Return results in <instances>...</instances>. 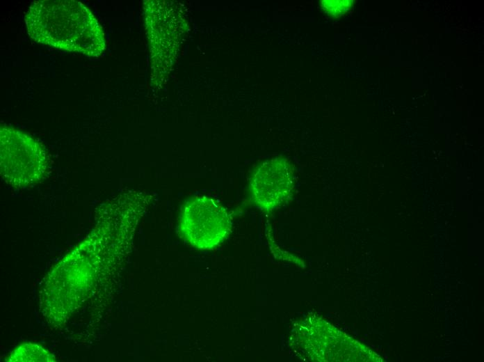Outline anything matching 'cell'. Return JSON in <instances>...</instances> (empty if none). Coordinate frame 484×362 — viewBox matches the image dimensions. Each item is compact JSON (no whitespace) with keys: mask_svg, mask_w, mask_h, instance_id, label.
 Segmentation results:
<instances>
[{"mask_svg":"<svg viewBox=\"0 0 484 362\" xmlns=\"http://www.w3.org/2000/svg\"><path fill=\"white\" fill-rule=\"evenodd\" d=\"M29 36L35 42L88 57L103 54V29L91 10L74 0L33 1L24 17Z\"/></svg>","mask_w":484,"mask_h":362,"instance_id":"1","label":"cell"},{"mask_svg":"<svg viewBox=\"0 0 484 362\" xmlns=\"http://www.w3.org/2000/svg\"><path fill=\"white\" fill-rule=\"evenodd\" d=\"M1 173L10 185L21 188L39 182L48 169L42 145L30 135L1 126Z\"/></svg>","mask_w":484,"mask_h":362,"instance_id":"2","label":"cell"},{"mask_svg":"<svg viewBox=\"0 0 484 362\" xmlns=\"http://www.w3.org/2000/svg\"><path fill=\"white\" fill-rule=\"evenodd\" d=\"M231 228V218L226 209L210 197L194 196L181 210L179 231L196 249L216 247L227 237Z\"/></svg>","mask_w":484,"mask_h":362,"instance_id":"3","label":"cell"},{"mask_svg":"<svg viewBox=\"0 0 484 362\" xmlns=\"http://www.w3.org/2000/svg\"><path fill=\"white\" fill-rule=\"evenodd\" d=\"M294 187L293 169L282 157L264 162L252 175L250 189L255 203L270 212L287 199Z\"/></svg>","mask_w":484,"mask_h":362,"instance_id":"4","label":"cell"},{"mask_svg":"<svg viewBox=\"0 0 484 362\" xmlns=\"http://www.w3.org/2000/svg\"><path fill=\"white\" fill-rule=\"evenodd\" d=\"M354 4L352 0H323L321 6L329 16L339 17L348 12Z\"/></svg>","mask_w":484,"mask_h":362,"instance_id":"5","label":"cell"}]
</instances>
